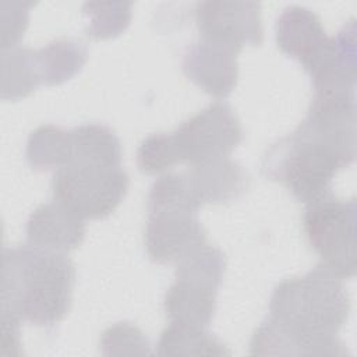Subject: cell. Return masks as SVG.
Returning a JSON list of instances; mask_svg holds the SVG:
<instances>
[{"instance_id":"cell-1","label":"cell","mask_w":357,"mask_h":357,"mask_svg":"<svg viewBox=\"0 0 357 357\" xmlns=\"http://www.w3.org/2000/svg\"><path fill=\"white\" fill-rule=\"evenodd\" d=\"M356 98H312L307 117L262 158L264 174L303 202L329 194L336 173L356 156Z\"/></svg>"},{"instance_id":"cell-2","label":"cell","mask_w":357,"mask_h":357,"mask_svg":"<svg viewBox=\"0 0 357 357\" xmlns=\"http://www.w3.org/2000/svg\"><path fill=\"white\" fill-rule=\"evenodd\" d=\"M74 278V265L64 252L33 244L6 248L0 311L32 325H54L70 310Z\"/></svg>"},{"instance_id":"cell-3","label":"cell","mask_w":357,"mask_h":357,"mask_svg":"<svg viewBox=\"0 0 357 357\" xmlns=\"http://www.w3.org/2000/svg\"><path fill=\"white\" fill-rule=\"evenodd\" d=\"M269 311L271 318L314 344L319 356L347 353L336 333L349 318V296L342 278L322 264L279 283L272 293Z\"/></svg>"},{"instance_id":"cell-4","label":"cell","mask_w":357,"mask_h":357,"mask_svg":"<svg viewBox=\"0 0 357 357\" xmlns=\"http://www.w3.org/2000/svg\"><path fill=\"white\" fill-rule=\"evenodd\" d=\"M128 174L121 166H99L71 162L52 180L54 201L81 219L109 216L123 201Z\"/></svg>"},{"instance_id":"cell-5","label":"cell","mask_w":357,"mask_h":357,"mask_svg":"<svg viewBox=\"0 0 357 357\" xmlns=\"http://www.w3.org/2000/svg\"><path fill=\"white\" fill-rule=\"evenodd\" d=\"M356 202L329 194L307 205L303 226L312 250L322 265L342 279L356 273Z\"/></svg>"},{"instance_id":"cell-6","label":"cell","mask_w":357,"mask_h":357,"mask_svg":"<svg viewBox=\"0 0 357 357\" xmlns=\"http://www.w3.org/2000/svg\"><path fill=\"white\" fill-rule=\"evenodd\" d=\"M178 163L198 165L227 156L243 139V128L233 109L215 102L170 132Z\"/></svg>"},{"instance_id":"cell-7","label":"cell","mask_w":357,"mask_h":357,"mask_svg":"<svg viewBox=\"0 0 357 357\" xmlns=\"http://www.w3.org/2000/svg\"><path fill=\"white\" fill-rule=\"evenodd\" d=\"M195 22L201 39L236 52L245 45L258 46L264 39L261 7L255 1H201Z\"/></svg>"},{"instance_id":"cell-8","label":"cell","mask_w":357,"mask_h":357,"mask_svg":"<svg viewBox=\"0 0 357 357\" xmlns=\"http://www.w3.org/2000/svg\"><path fill=\"white\" fill-rule=\"evenodd\" d=\"M205 244V230L195 212H148L145 248L152 261L158 264H177Z\"/></svg>"},{"instance_id":"cell-9","label":"cell","mask_w":357,"mask_h":357,"mask_svg":"<svg viewBox=\"0 0 357 357\" xmlns=\"http://www.w3.org/2000/svg\"><path fill=\"white\" fill-rule=\"evenodd\" d=\"M237 53L227 46L199 39L185 50L183 70L206 93L226 98L237 82Z\"/></svg>"},{"instance_id":"cell-10","label":"cell","mask_w":357,"mask_h":357,"mask_svg":"<svg viewBox=\"0 0 357 357\" xmlns=\"http://www.w3.org/2000/svg\"><path fill=\"white\" fill-rule=\"evenodd\" d=\"M276 40L283 53L296 59L310 71L329 47L319 17L307 7L290 6L276 21Z\"/></svg>"},{"instance_id":"cell-11","label":"cell","mask_w":357,"mask_h":357,"mask_svg":"<svg viewBox=\"0 0 357 357\" xmlns=\"http://www.w3.org/2000/svg\"><path fill=\"white\" fill-rule=\"evenodd\" d=\"M29 244L52 251L68 252L77 248L85 236L84 219L57 201L39 205L26 220Z\"/></svg>"},{"instance_id":"cell-12","label":"cell","mask_w":357,"mask_h":357,"mask_svg":"<svg viewBox=\"0 0 357 357\" xmlns=\"http://www.w3.org/2000/svg\"><path fill=\"white\" fill-rule=\"evenodd\" d=\"M187 177L199 205L234 201L248 183L244 169L227 156L194 165Z\"/></svg>"},{"instance_id":"cell-13","label":"cell","mask_w":357,"mask_h":357,"mask_svg":"<svg viewBox=\"0 0 357 357\" xmlns=\"http://www.w3.org/2000/svg\"><path fill=\"white\" fill-rule=\"evenodd\" d=\"M216 290L212 286L176 278L165 294V311L170 322L206 328L215 314Z\"/></svg>"},{"instance_id":"cell-14","label":"cell","mask_w":357,"mask_h":357,"mask_svg":"<svg viewBox=\"0 0 357 357\" xmlns=\"http://www.w3.org/2000/svg\"><path fill=\"white\" fill-rule=\"evenodd\" d=\"M25 156L35 170H60L73 159V134L59 126L46 124L33 130L26 141Z\"/></svg>"},{"instance_id":"cell-15","label":"cell","mask_w":357,"mask_h":357,"mask_svg":"<svg viewBox=\"0 0 357 357\" xmlns=\"http://www.w3.org/2000/svg\"><path fill=\"white\" fill-rule=\"evenodd\" d=\"M71 162L99 166H121L120 139L112 128L103 124H82L71 130Z\"/></svg>"},{"instance_id":"cell-16","label":"cell","mask_w":357,"mask_h":357,"mask_svg":"<svg viewBox=\"0 0 357 357\" xmlns=\"http://www.w3.org/2000/svg\"><path fill=\"white\" fill-rule=\"evenodd\" d=\"M1 98L18 100L28 96L42 84L36 50L11 47L1 50Z\"/></svg>"},{"instance_id":"cell-17","label":"cell","mask_w":357,"mask_h":357,"mask_svg":"<svg viewBox=\"0 0 357 357\" xmlns=\"http://www.w3.org/2000/svg\"><path fill=\"white\" fill-rule=\"evenodd\" d=\"M42 82L57 85L81 71L86 61V46L71 38H60L36 50Z\"/></svg>"},{"instance_id":"cell-18","label":"cell","mask_w":357,"mask_h":357,"mask_svg":"<svg viewBox=\"0 0 357 357\" xmlns=\"http://www.w3.org/2000/svg\"><path fill=\"white\" fill-rule=\"evenodd\" d=\"M160 356H225L230 351L205 328L170 322L158 342Z\"/></svg>"},{"instance_id":"cell-19","label":"cell","mask_w":357,"mask_h":357,"mask_svg":"<svg viewBox=\"0 0 357 357\" xmlns=\"http://www.w3.org/2000/svg\"><path fill=\"white\" fill-rule=\"evenodd\" d=\"M187 174L169 173L160 176L151 187L148 195V212L153 211H188L199 208Z\"/></svg>"},{"instance_id":"cell-20","label":"cell","mask_w":357,"mask_h":357,"mask_svg":"<svg viewBox=\"0 0 357 357\" xmlns=\"http://www.w3.org/2000/svg\"><path fill=\"white\" fill-rule=\"evenodd\" d=\"M82 13L86 17V32L93 39H109L123 33L131 21V3L96 1L85 3Z\"/></svg>"},{"instance_id":"cell-21","label":"cell","mask_w":357,"mask_h":357,"mask_svg":"<svg viewBox=\"0 0 357 357\" xmlns=\"http://www.w3.org/2000/svg\"><path fill=\"white\" fill-rule=\"evenodd\" d=\"M137 163L146 174L160 173L178 163L170 132H158L146 137L137 151Z\"/></svg>"},{"instance_id":"cell-22","label":"cell","mask_w":357,"mask_h":357,"mask_svg":"<svg viewBox=\"0 0 357 357\" xmlns=\"http://www.w3.org/2000/svg\"><path fill=\"white\" fill-rule=\"evenodd\" d=\"M102 353L106 356L149 354V342L145 335L130 322L109 326L100 339Z\"/></svg>"},{"instance_id":"cell-23","label":"cell","mask_w":357,"mask_h":357,"mask_svg":"<svg viewBox=\"0 0 357 357\" xmlns=\"http://www.w3.org/2000/svg\"><path fill=\"white\" fill-rule=\"evenodd\" d=\"M29 3H1V50L15 47L22 38L29 18Z\"/></svg>"},{"instance_id":"cell-24","label":"cell","mask_w":357,"mask_h":357,"mask_svg":"<svg viewBox=\"0 0 357 357\" xmlns=\"http://www.w3.org/2000/svg\"><path fill=\"white\" fill-rule=\"evenodd\" d=\"M20 319L1 312V346L3 354H20Z\"/></svg>"}]
</instances>
